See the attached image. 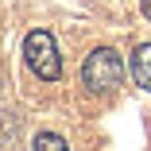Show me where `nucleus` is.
I'll list each match as a JSON object with an SVG mask.
<instances>
[{
  "label": "nucleus",
  "instance_id": "nucleus-1",
  "mask_svg": "<svg viewBox=\"0 0 151 151\" xmlns=\"http://www.w3.org/2000/svg\"><path fill=\"white\" fill-rule=\"evenodd\" d=\"M81 81L89 93H112V89L124 81V62H120V54L112 47H97L85 54L81 62Z\"/></svg>",
  "mask_w": 151,
  "mask_h": 151
},
{
  "label": "nucleus",
  "instance_id": "nucleus-2",
  "mask_svg": "<svg viewBox=\"0 0 151 151\" xmlns=\"http://www.w3.org/2000/svg\"><path fill=\"white\" fill-rule=\"evenodd\" d=\"M23 62L31 66V74H35V78H43V81H58V78H62L58 43H54V35H50V31H43V27L23 35Z\"/></svg>",
  "mask_w": 151,
  "mask_h": 151
},
{
  "label": "nucleus",
  "instance_id": "nucleus-3",
  "mask_svg": "<svg viewBox=\"0 0 151 151\" xmlns=\"http://www.w3.org/2000/svg\"><path fill=\"white\" fill-rule=\"evenodd\" d=\"M132 78H136V85H143L151 93V43H139L132 50Z\"/></svg>",
  "mask_w": 151,
  "mask_h": 151
},
{
  "label": "nucleus",
  "instance_id": "nucleus-4",
  "mask_svg": "<svg viewBox=\"0 0 151 151\" xmlns=\"http://www.w3.org/2000/svg\"><path fill=\"white\" fill-rule=\"evenodd\" d=\"M35 151H70V147H66V139L58 132H39L35 136Z\"/></svg>",
  "mask_w": 151,
  "mask_h": 151
},
{
  "label": "nucleus",
  "instance_id": "nucleus-5",
  "mask_svg": "<svg viewBox=\"0 0 151 151\" xmlns=\"http://www.w3.org/2000/svg\"><path fill=\"white\" fill-rule=\"evenodd\" d=\"M139 8H143V16L151 19V0H139Z\"/></svg>",
  "mask_w": 151,
  "mask_h": 151
}]
</instances>
